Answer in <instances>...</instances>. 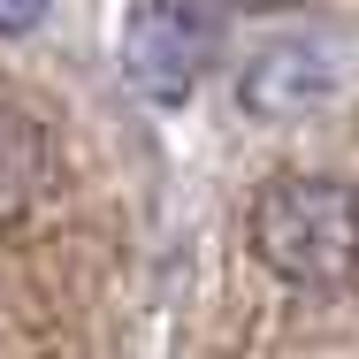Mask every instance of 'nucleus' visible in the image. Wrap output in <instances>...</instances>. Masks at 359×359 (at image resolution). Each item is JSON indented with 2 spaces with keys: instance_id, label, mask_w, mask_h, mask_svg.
<instances>
[{
  "instance_id": "39448f33",
  "label": "nucleus",
  "mask_w": 359,
  "mask_h": 359,
  "mask_svg": "<svg viewBox=\"0 0 359 359\" xmlns=\"http://www.w3.org/2000/svg\"><path fill=\"white\" fill-rule=\"evenodd\" d=\"M245 8H290V0H245Z\"/></svg>"
},
{
  "instance_id": "f03ea898",
  "label": "nucleus",
  "mask_w": 359,
  "mask_h": 359,
  "mask_svg": "<svg viewBox=\"0 0 359 359\" xmlns=\"http://www.w3.org/2000/svg\"><path fill=\"white\" fill-rule=\"evenodd\" d=\"M215 46H222L215 0H130V15H123V69L161 107L199 92Z\"/></svg>"
},
{
  "instance_id": "7ed1b4c3",
  "label": "nucleus",
  "mask_w": 359,
  "mask_h": 359,
  "mask_svg": "<svg viewBox=\"0 0 359 359\" xmlns=\"http://www.w3.org/2000/svg\"><path fill=\"white\" fill-rule=\"evenodd\" d=\"M329 54L321 46H268L260 62H245L237 76V100H245V115H268V123H283V115H306V107H321L329 100Z\"/></svg>"
},
{
  "instance_id": "f257e3e1",
  "label": "nucleus",
  "mask_w": 359,
  "mask_h": 359,
  "mask_svg": "<svg viewBox=\"0 0 359 359\" xmlns=\"http://www.w3.org/2000/svg\"><path fill=\"white\" fill-rule=\"evenodd\" d=\"M252 252L298 290H344L359 276V191L337 176H276L252 199Z\"/></svg>"
},
{
  "instance_id": "20e7f679",
  "label": "nucleus",
  "mask_w": 359,
  "mask_h": 359,
  "mask_svg": "<svg viewBox=\"0 0 359 359\" xmlns=\"http://www.w3.org/2000/svg\"><path fill=\"white\" fill-rule=\"evenodd\" d=\"M46 15V0H0V31H31Z\"/></svg>"
}]
</instances>
